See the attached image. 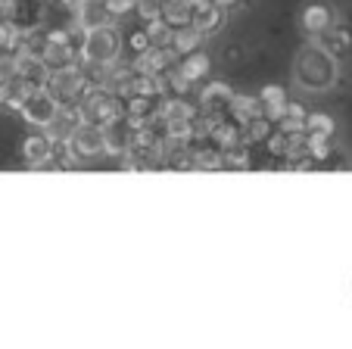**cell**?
I'll list each match as a JSON object with an SVG mask.
<instances>
[{"label": "cell", "instance_id": "d6986e66", "mask_svg": "<svg viewBox=\"0 0 352 349\" xmlns=\"http://www.w3.org/2000/svg\"><path fill=\"white\" fill-rule=\"evenodd\" d=\"M60 3H69V7H78V0H60Z\"/></svg>", "mask_w": 352, "mask_h": 349}, {"label": "cell", "instance_id": "30bf717a", "mask_svg": "<svg viewBox=\"0 0 352 349\" xmlns=\"http://www.w3.org/2000/svg\"><path fill=\"white\" fill-rule=\"evenodd\" d=\"M109 22H116V16L109 13L107 0H78V28L81 32L97 28V25H109Z\"/></svg>", "mask_w": 352, "mask_h": 349}, {"label": "cell", "instance_id": "6da1fadb", "mask_svg": "<svg viewBox=\"0 0 352 349\" xmlns=\"http://www.w3.org/2000/svg\"><path fill=\"white\" fill-rule=\"evenodd\" d=\"M290 78L299 91L327 94V91H333L340 81V60L321 44V41L309 38L306 44L296 50V56H293Z\"/></svg>", "mask_w": 352, "mask_h": 349}, {"label": "cell", "instance_id": "8992f818", "mask_svg": "<svg viewBox=\"0 0 352 349\" xmlns=\"http://www.w3.org/2000/svg\"><path fill=\"white\" fill-rule=\"evenodd\" d=\"M22 119L28 122V125L34 128H50L56 119V112H60V103L54 100V94L44 91V87H38V91H32L25 100H22L19 106Z\"/></svg>", "mask_w": 352, "mask_h": 349}, {"label": "cell", "instance_id": "2e32d148", "mask_svg": "<svg viewBox=\"0 0 352 349\" xmlns=\"http://www.w3.org/2000/svg\"><path fill=\"white\" fill-rule=\"evenodd\" d=\"M306 128H309L312 134L331 138V134H333V119H331V116H309V119H306Z\"/></svg>", "mask_w": 352, "mask_h": 349}, {"label": "cell", "instance_id": "9c48e42d", "mask_svg": "<svg viewBox=\"0 0 352 349\" xmlns=\"http://www.w3.org/2000/svg\"><path fill=\"white\" fill-rule=\"evenodd\" d=\"M50 156H54V140H50V134L41 131V134H28V138L22 140V159H25L28 169H41Z\"/></svg>", "mask_w": 352, "mask_h": 349}, {"label": "cell", "instance_id": "3957f363", "mask_svg": "<svg viewBox=\"0 0 352 349\" xmlns=\"http://www.w3.org/2000/svg\"><path fill=\"white\" fill-rule=\"evenodd\" d=\"M63 144H66L69 156L85 162V159H97L107 153V134H103V128L91 125V122H75L69 128V134L63 138Z\"/></svg>", "mask_w": 352, "mask_h": 349}, {"label": "cell", "instance_id": "277c9868", "mask_svg": "<svg viewBox=\"0 0 352 349\" xmlns=\"http://www.w3.org/2000/svg\"><path fill=\"white\" fill-rule=\"evenodd\" d=\"M333 25H340V13L333 3H324V0H312V3H306L302 13H299V28L306 32V38L318 41L321 34H327Z\"/></svg>", "mask_w": 352, "mask_h": 349}, {"label": "cell", "instance_id": "5bb4252c", "mask_svg": "<svg viewBox=\"0 0 352 349\" xmlns=\"http://www.w3.org/2000/svg\"><path fill=\"white\" fill-rule=\"evenodd\" d=\"M190 25H193V28H199L203 34L215 32V28L221 25V7L209 3V7H203V10H193V22H190Z\"/></svg>", "mask_w": 352, "mask_h": 349}, {"label": "cell", "instance_id": "ac0fdd59", "mask_svg": "<svg viewBox=\"0 0 352 349\" xmlns=\"http://www.w3.org/2000/svg\"><path fill=\"white\" fill-rule=\"evenodd\" d=\"M10 81H13V78L0 75V103H7V97H10Z\"/></svg>", "mask_w": 352, "mask_h": 349}, {"label": "cell", "instance_id": "52a82bcc", "mask_svg": "<svg viewBox=\"0 0 352 349\" xmlns=\"http://www.w3.org/2000/svg\"><path fill=\"white\" fill-rule=\"evenodd\" d=\"M78 116H81V122H91V125H97V128H107L109 122L119 119V103L103 91H91L85 100H81Z\"/></svg>", "mask_w": 352, "mask_h": 349}, {"label": "cell", "instance_id": "8fae6325", "mask_svg": "<svg viewBox=\"0 0 352 349\" xmlns=\"http://www.w3.org/2000/svg\"><path fill=\"white\" fill-rule=\"evenodd\" d=\"M41 60L47 63V69H60V66H69L72 63V47H69L66 34H50L41 50Z\"/></svg>", "mask_w": 352, "mask_h": 349}, {"label": "cell", "instance_id": "5b68a950", "mask_svg": "<svg viewBox=\"0 0 352 349\" xmlns=\"http://www.w3.org/2000/svg\"><path fill=\"white\" fill-rule=\"evenodd\" d=\"M85 87V75L78 72V66L75 63H69V66H60V69H50V75H47V85L44 91L54 94V100L60 106H69L75 97H78V91Z\"/></svg>", "mask_w": 352, "mask_h": 349}, {"label": "cell", "instance_id": "7c38bea8", "mask_svg": "<svg viewBox=\"0 0 352 349\" xmlns=\"http://www.w3.org/2000/svg\"><path fill=\"white\" fill-rule=\"evenodd\" d=\"M178 75L181 81H187V85H197L199 78H206L209 75V56L203 50H193V53H184V60L178 63Z\"/></svg>", "mask_w": 352, "mask_h": 349}, {"label": "cell", "instance_id": "ba28073f", "mask_svg": "<svg viewBox=\"0 0 352 349\" xmlns=\"http://www.w3.org/2000/svg\"><path fill=\"white\" fill-rule=\"evenodd\" d=\"M10 72H13V78L25 81V85H32V87H44V85H47V75H50V69H47V63L41 60L38 53L19 50V53L13 56V63H10Z\"/></svg>", "mask_w": 352, "mask_h": 349}, {"label": "cell", "instance_id": "7a4b0ae2", "mask_svg": "<svg viewBox=\"0 0 352 349\" xmlns=\"http://www.w3.org/2000/svg\"><path fill=\"white\" fill-rule=\"evenodd\" d=\"M122 53V34L116 28V22L109 25L87 28L85 41H81V60L87 66H113Z\"/></svg>", "mask_w": 352, "mask_h": 349}, {"label": "cell", "instance_id": "e0dca14e", "mask_svg": "<svg viewBox=\"0 0 352 349\" xmlns=\"http://www.w3.org/2000/svg\"><path fill=\"white\" fill-rule=\"evenodd\" d=\"M109 3V13L116 16V19H119L122 13H128V10H134V3H138V0H107Z\"/></svg>", "mask_w": 352, "mask_h": 349}, {"label": "cell", "instance_id": "4fadbf2b", "mask_svg": "<svg viewBox=\"0 0 352 349\" xmlns=\"http://www.w3.org/2000/svg\"><path fill=\"white\" fill-rule=\"evenodd\" d=\"M199 44H203V32H199V28H193V25L175 28V34H172L175 53H193V50H199Z\"/></svg>", "mask_w": 352, "mask_h": 349}, {"label": "cell", "instance_id": "9a60e30c", "mask_svg": "<svg viewBox=\"0 0 352 349\" xmlns=\"http://www.w3.org/2000/svg\"><path fill=\"white\" fill-rule=\"evenodd\" d=\"M318 41L333 53V56H340V53H349V50H352V38H349V32H346L343 25H333L331 32L321 34Z\"/></svg>", "mask_w": 352, "mask_h": 349}]
</instances>
